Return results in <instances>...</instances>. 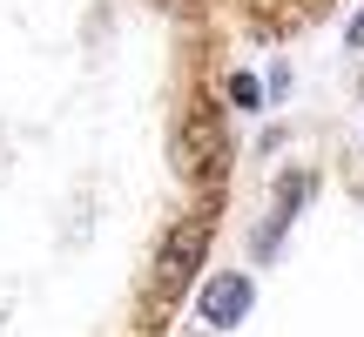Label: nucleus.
Returning <instances> with one entry per match:
<instances>
[{"instance_id":"obj_1","label":"nucleus","mask_w":364,"mask_h":337,"mask_svg":"<svg viewBox=\"0 0 364 337\" xmlns=\"http://www.w3.org/2000/svg\"><path fill=\"white\" fill-rule=\"evenodd\" d=\"M250 304H257V284H250L243 270H223V277H209V284H203L196 311H203L209 331H236V324L250 317Z\"/></svg>"},{"instance_id":"obj_2","label":"nucleus","mask_w":364,"mask_h":337,"mask_svg":"<svg viewBox=\"0 0 364 337\" xmlns=\"http://www.w3.org/2000/svg\"><path fill=\"white\" fill-rule=\"evenodd\" d=\"M304 196H311V176H284V182H277V209H270V223L257 230V257H270V250H277V236L297 223Z\"/></svg>"},{"instance_id":"obj_3","label":"nucleus","mask_w":364,"mask_h":337,"mask_svg":"<svg viewBox=\"0 0 364 337\" xmlns=\"http://www.w3.org/2000/svg\"><path fill=\"white\" fill-rule=\"evenodd\" d=\"M230 102H236V115H257L263 108V81L257 75H230Z\"/></svg>"},{"instance_id":"obj_4","label":"nucleus","mask_w":364,"mask_h":337,"mask_svg":"<svg viewBox=\"0 0 364 337\" xmlns=\"http://www.w3.org/2000/svg\"><path fill=\"white\" fill-rule=\"evenodd\" d=\"M344 41H351V48H364V7H358V21H351V34H344Z\"/></svg>"}]
</instances>
